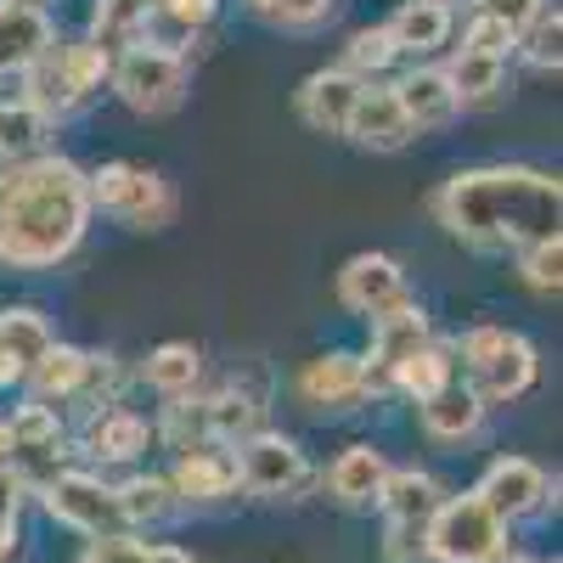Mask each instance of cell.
<instances>
[{
    "label": "cell",
    "instance_id": "9",
    "mask_svg": "<svg viewBox=\"0 0 563 563\" xmlns=\"http://www.w3.org/2000/svg\"><path fill=\"white\" fill-rule=\"evenodd\" d=\"M119 378V366H113V355H90V350H79V344H52L34 366H29V400H40V406H68V400H85V411L90 406H102V389Z\"/></svg>",
    "mask_w": 563,
    "mask_h": 563
},
{
    "label": "cell",
    "instance_id": "34",
    "mask_svg": "<svg viewBox=\"0 0 563 563\" xmlns=\"http://www.w3.org/2000/svg\"><path fill=\"white\" fill-rule=\"evenodd\" d=\"M536 74H558L563 68V12L558 7H541L536 12V23L519 34V45H512Z\"/></svg>",
    "mask_w": 563,
    "mask_h": 563
},
{
    "label": "cell",
    "instance_id": "7",
    "mask_svg": "<svg viewBox=\"0 0 563 563\" xmlns=\"http://www.w3.org/2000/svg\"><path fill=\"white\" fill-rule=\"evenodd\" d=\"M422 552L434 563H490L507 552V525L467 490V496H445L434 507L429 530H422Z\"/></svg>",
    "mask_w": 563,
    "mask_h": 563
},
{
    "label": "cell",
    "instance_id": "22",
    "mask_svg": "<svg viewBox=\"0 0 563 563\" xmlns=\"http://www.w3.org/2000/svg\"><path fill=\"white\" fill-rule=\"evenodd\" d=\"M169 485H175L180 501H203V507L225 501V496H238V456H231L225 445H214V440H203L192 451H180Z\"/></svg>",
    "mask_w": 563,
    "mask_h": 563
},
{
    "label": "cell",
    "instance_id": "33",
    "mask_svg": "<svg viewBox=\"0 0 563 563\" xmlns=\"http://www.w3.org/2000/svg\"><path fill=\"white\" fill-rule=\"evenodd\" d=\"M119 501H124V519H130V530H135V525H164L169 512L180 507L175 485H169V479H158V474H141V479L119 485Z\"/></svg>",
    "mask_w": 563,
    "mask_h": 563
},
{
    "label": "cell",
    "instance_id": "12",
    "mask_svg": "<svg viewBox=\"0 0 563 563\" xmlns=\"http://www.w3.org/2000/svg\"><path fill=\"white\" fill-rule=\"evenodd\" d=\"M7 440H12V451H7V474H12L23 490H40L52 474H63V445H68V434H63L57 406H40V400L12 406V417H7Z\"/></svg>",
    "mask_w": 563,
    "mask_h": 563
},
{
    "label": "cell",
    "instance_id": "28",
    "mask_svg": "<svg viewBox=\"0 0 563 563\" xmlns=\"http://www.w3.org/2000/svg\"><path fill=\"white\" fill-rule=\"evenodd\" d=\"M451 90L462 108H490L501 90H507V57H485V52H456L445 68Z\"/></svg>",
    "mask_w": 563,
    "mask_h": 563
},
{
    "label": "cell",
    "instance_id": "23",
    "mask_svg": "<svg viewBox=\"0 0 563 563\" xmlns=\"http://www.w3.org/2000/svg\"><path fill=\"white\" fill-rule=\"evenodd\" d=\"M52 344H57V333H52V321H45L40 310H29V305L0 310V389L23 384L29 366Z\"/></svg>",
    "mask_w": 563,
    "mask_h": 563
},
{
    "label": "cell",
    "instance_id": "11",
    "mask_svg": "<svg viewBox=\"0 0 563 563\" xmlns=\"http://www.w3.org/2000/svg\"><path fill=\"white\" fill-rule=\"evenodd\" d=\"M445 501L440 479L422 474V467H389V479L378 490V507L389 519V563H422V530H429L434 507Z\"/></svg>",
    "mask_w": 563,
    "mask_h": 563
},
{
    "label": "cell",
    "instance_id": "27",
    "mask_svg": "<svg viewBox=\"0 0 563 563\" xmlns=\"http://www.w3.org/2000/svg\"><path fill=\"white\" fill-rule=\"evenodd\" d=\"M384 29L395 34L400 57H429V52H440V45L451 40V29H456V12L434 7V0H406V7H400V12H395Z\"/></svg>",
    "mask_w": 563,
    "mask_h": 563
},
{
    "label": "cell",
    "instance_id": "39",
    "mask_svg": "<svg viewBox=\"0 0 563 563\" xmlns=\"http://www.w3.org/2000/svg\"><path fill=\"white\" fill-rule=\"evenodd\" d=\"M547 7V0H479L474 12H485V18H496L501 29H512V34H525L530 23H536V12Z\"/></svg>",
    "mask_w": 563,
    "mask_h": 563
},
{
    "label": "cell",
    "instance_id": "42",
    "mask_svg": "<svg viewBox=\"0 0 563 563\" xmlns=\"http://www.w3.org/2000/svg\"><path fill=\"white\" fill-rule=\"evenodd\" d=\"M18 512H23V485L0 467V541H7V547L18 536Z\"/></svg>",
    "mask_w": 563,
    "mask_h": 563
},
{
    "label": "cell",
    "instance_id": "25",
    "mask_svg": "<svg viewBox=\"0 0 563 563\" xmlns=\"http://www.w3.org/2000/svg\"><path fill=\"white\" fill-rule=\"evenodd\" d=\"M384 479H389V462L372 445H344L339 462L327 467V490H333V501H344V507H378Z\"/></svg>",
    "mask_w": 563,
    "mask_h": 563
},
{
    "label": "cell",
    "instance_id": "30",
    "mask_svg": "<svg viewBox=\"0 0 563 563\" xmlns=\"http://www.w3.org/2000/svg\"><path fill=\"white\" fill-rule=\"evenodd\" d=\"M445 384H456V355H451V344H440V339H429L422 350H411L406 366L395 372V395H411V400H429V395H440Z\"/></svg>",
    "mask_w": 563,
    "mask_h": 563
},
{
    "label": "cell",
    "instance_id": "38",
    "mask_svg": "<svg viewBox=\"0 0 563 563\" xmlns=\"http://www.w3.org/2000/svg\"><path fill=\"white\" fill-rule=\"evenodd\" d=\"M333 12H339V0H282L271 29H294V34H310V29H321L327 18H333Z\"/></svg>",
    "mask_w": 563,
    "mask_h": 563
},
{
    "label": "cell",
    "instance_id": "26",
    "mask_svg": "<svg viewBox=\"0 0 563 563\" xmlns=\"http://www.w3.org/2000/svg\"><path fill=\"white\" fill-rule=\"evenodd\" d=\"M52 135H57V119H45L34 102H23V97L0 102V169L52 153Z\"/></svg>",
    "mask_w": 563,
    "mask_h": 563
},
{
    "label": "cell",
    "instance_id": "24",
    "mask_svg": "<svg viewBox=\"0 0 563 563\" xmlns=\"http://www.w3.org/2000/svg\"><path fill=\"white\" fill-rule=\"evenodd\" d=\"M485 400L467 389L462 378L456 384H445L440 395H429V400H417V417H422V434H429L434 445H467L479 429H485Z\"/></svg>",
    "mask_w": 563,
    "mask_h": 563
},
{
    "label": "cell",
    "instance_id": "29",
    "mask_svg": "<svg viewBox=\"0 0 563 563\" xmlns=\"http://www.w3.org/2000/svg\"><path fill=\"white\" fill-rule=\"evenodd\" d=\"M141 378H147L164 400H186L203 378V355H198V344H158L147 355V366H141Z\"/></svg>",
    "mask_w": 563,
    "mask_h": 563
},
{
    "label": "cell",
    "instance_id": "16",
    "mask_svg": "<svg viewBox=\"0 0 563 563\" xmlns=\"http://www.w3.org/2000/svg\"><path fill=\"white\" fill-rule=\"evenodd\" d=\"M474 496L496 512L501 525H512V519H530V512H541V507H547L552 479L541 474V467H536L530 456H496V462L485 467V479L474 485Z\"/></svg>",
    "mask_w": 563,
    "mask_h": 563
},
{
    "label": "cell",
    "instance_id": "17",
    "mask_svg": "<svg viewBox=\"0 0 563 563\" xmlns=\"http://www.w3.org/2000/svg\"><path fill=\"white\" fill-rule=\"evenodd\" d=\"M344 141H355V147H366V153H400V147H411L417 130H411L406 113H400L395 85H384V79H366V85H361Z\"/></svg>",
    "mask_w": 563,
    "mask_h": 563
},
{
    "label": "cell",
    "instance_id": "1",
    "mask_svg": "<svg viewBox=\"0 0 563 563\" xmlns=\"http://www.w3.org/2000/svg\"><path fill=\"white\" fill-rule=\"evenodd\" d=\"M429 214L474 254H519L558 231L563 186L536 164H479L440 180L429 192Z\"/></svg>",
    "mask_w": 563,
    "mask_h": 563
},
{
    "label": "cell",
    "instance_id": "18",
    "mask_svg": "<svg viewBox=\"0 0 563 563\" xmlns=\"http://www.w3.org/2000/svg\"><path fill=\"white\" fill-rule=\"evenodd\" d=\"M153 440H158L153 422H147V417H135V411H130V406H119V400L90 406L85 429H79L85 456H97V462H135Z\"/></svg>",
    "mask_w": 563,
    "mask_h": 563
},
{
    "label": "cell",
    "instance_id": "5",
    "mask_svg": "<svg viewBox=\"0 0 563 563\" xmlns=\"http://www.w3.org/2000/svg\"><path fill=\"white\" fill-rule=\"evenodd\" d=\"M85 186H90V209H102V214L119 220L124 231H169L175 214H180L175 186H169L158 169L130 164V158H113V164L85 169Z\"/></svg>",
    "mask_w": 563,
    "mask_h": 563
},
{
    "label": "cell",
    "instance_id": "21",
    "mask_svg": "<svg viewBox=\"0 0 563 563\" xmlns=\"http://www.w3.org/2000/svg\"><path fill=\"white\" fill-rule=\"evenodd\" d=\"M57 40V23L34 0H0V79H18L45 45Z\"/></svg>",
    "mask_w": 563,
    "mask_h": 563
},
{
    "label": "cell",
    "instance_id": "4",
    "mask_svg": "<svg viewBox=\"0 0 563 563\" xmlns=\"http://www.w3.org/2000/svg\"><path fill=\"white\" fill-rule=\"evenodd\" d=\"M456 366H462V384L474 389L485 406H507V400H519L530 395L536 384V344L525 333H512V327H496V321H479V327H467V333L451 344Z\"/></svg>",
    "mask_w": 563,
    "mask_h": 563
},
{
    "label": "cell",
    "instance_id": "3",
    "mask_svg": "<svg viewBox=\"0 0 563 563\" xmlns=\"http://www.w3.org/2000/svg\"><path fill=\"white\" fill-rule=\"evenodd\" d=\"M108 68H113V52H102L97 40H52L18 74L23 102H34L45 119H74L108 90Z\"/></svg>",
    "mask_w": 563,
    "mask_h": 563
},
{
    "label": "cell",
    "instance_id": "15",
    "mask_svg": "<svg viewBox=\"0 0 563 563\" xmlns=\"http://www.w3.org/2000/svg\"><path fill=\"white\" fill-rule=\"evenodd\" d=\"M294 395L305 400V411L316 417H350L366 406V378H361V355L350 350H327L310 355L294 378Z\"/></svg>",
    "mask_w": 563,
    "mask_h": 563
},
{
    "label": "cell",
    "instance_id": "43",
    "mask_svg": "<svg viewBox=\"0 0 563 563\" xmlns=\"http://www.w3.org/2000/svg\"><path fill=\"white\" fill-rule=\"evenodd\" d=\"M276 7H282V0H243V12L260 18V23H276Z\"/></svg>",
    "mask_w": 563,
    "mask_h": 563
},
{
    "label": "cell",
    "instance_id": "36",
    "mask_svg": "<svg viewBox=\"0 0 563 563\" xmlns=\"http://www.w3.org/2000/svg\"><path fill=\"white\" fill-rule=\"evenodd\" d=\"M147 12V0H97V12H90V40L102 45V52H124L135 40V23Z\"/></svg>",
    "mask_w": 563,
    "mask_h": 563
},
{
    "label": "cell",
    "instance_id": "10",
    "mask_svg": "<svg viewBox=\"0 0 563 563\" xmlns=\"http://www.w3.org/2000/svg\"><path fill=\"white\" fill-rule=\"evenodd\" d=\"M238 490L260 496V501H299L310 490V456L288 440V434H249L238 440Z\"/></svg>",
    "mask_w": 563,
    "mask_h": 563
},
{
    "label": "cell",
    "instance_id": "35",
    "mask_svg": "<svg viewBox=\"0 0 563 563\" xmlns=\"http://www.w3.org/2000/svg\"><path fill=\"white\" fill-rule=\"evenodd\" d=\"M519 282L536 294V299H558L563 294V238L552 231V238L519 249Z\"/></svg>",
    "mask_w": 563,
    "mask_h": 563
},
{
    "label": "cell",
    "instance_id": "46",
    "mask_svg": "<svg viewBox=\"0 0 563 563\" xmlns=\"http://www.w3.org/2000/svg\"><path fill=\"white\" fill-rule=\"evenodd\" d=\"M7 451H12V440H7V417H0V467H7Z\"/></svg>",
    "mask_w": 563,
    "mask_h": 563
},
{
    "label": "cell",
    "instance_id": "37",
    "mask_svg": "<svg viewBox=\"0 0 563 563\" xmlns=\"http://www.w3.org/2000/svg\"><path fill=\"white\" fill-rule=\"evenodd\" d=\"M512 45H519V34L501 29L496 18L485 12H467V29H462V52H485V57H512Z\"/></svg>",
    "mask_w": 563,
    "mask_h": 563
},
{
    "label": "cell",
    "instance_id": "47",
    "mask_svg": "<svg viewBox=\"0 0 563 563\" xmlns=\"http://www.w3.org/2000/svg\"><path fill=\"white\" fill-rule=\"evenodd\" d=\"M490 563H536V558H519V552H501V558H490Z\"/></svg>",
    "mask_w": 563,
    "mask_h": 563
},
{
    "label": "cell",
    "instance_id": "14",
    "mask_svg": "<svg viewBox=\"0 0 563 563\" xmlns=\"http://www.w3.org/2000/svg\"><path fill=\"white\" fill-rule=\"evenodd\" d=\"M434 333H429V316H422V305H400L395 316L384 321H372V344L361 355V378H366V400H378V395H395V372L406 366L411 350H422Z\"/></svg>",
    "mask_w": 563,
    "mask_h": 563
},
{
    "label": "cell",
    "instance_id": "45",
    "mask_svg": "<svg viewBox=\"0 0 563 563\" xmlns=\"http://www.w3.org/2000/svg\"><path fill=\"white\" fill-rule=\"evenodd\" d=\"M434 7H445V12H474L479 0H434Z\"/></svg>",
    "mask_w": 563,
    "mask_h": 563
},
{
    "label": "cell",
    "instance_id": "13",
    "mask_svg": "<svg viewBox=\"0 0 563 563\" xmlns=\"http://www.w3.org/2000/svg\"><path fill=\"white\" fill-rule=\"evenodd\" d=\"M339 305L350 316H366V321H384L395 316L400 305H411V282H406V265L395 254H355L344 260L339 271Z\"/></svg>",
    "mask_w": 563,
    "mask_h": 563
},
{
    "label": "cell",
    "instance_id": "44",
    "mask_svg": "<svg viewBox=\"0 0 563 563\" xmlns=\"http://www.w3.org/2000/svg\"><path fill=\"white\" fill-rule=\"evenodd\" d=\"M147 558L153 563H198L192 552H180V547H147Z\"/></svg>",
    "mask_w": 563,
    "mask_h": 563
},
{
    "label": "cell",
    "instance_id": "2",
    "mask_svg": "<svg viewBox=\"0 0 563 563\" xmlns=\"http://www.w3.org/2000/svg\"><path fill=\"white\" fill-rule=\"evenodd\" d=\"M85 169L63 153L0 169V265L7 271H57L90 231Z\"/></svg>",
    "mask_w": 563,
    "mask_h": 563
},
{
    "label": "cell",
    "instance_id": "20",
    "mask_svg": "<svg viewBox=\"0 0 563 563\" xmlns=\"http://www.w3.org/2000/svg\"><path fill=\"white\" fill-rule=\"evenodd\" d=\"M395 97H400V113H406V124L417 135H440V130H451L462 119V102H456L445 68H429V63L400 74L395 79Z\"/></svg>",
    "mask_w": 563,
    "mask_h": 563
},
{
    "label": "cell",
    "instance_id": "8",
    "mask_svg": "<svg viewBox=\"0 0 563 563\" xmlns=\"http://www.w3.org/2000/svg\"><path fill=\"white\" fill-rule=\"evenodd\" d=\"M40 501L57 525L90 536V541H113V536H130V519H124V501H119V485L85 474V467H63L40 485Z\"/></svg>",
    "mask_w": 563,
    "mask_h": 563
},
{
    "label": "cell",
    "instance_id": "48",
    "mask_svg": "<svg viewBox=\"0 0 563 563\" xmlns=\"http://www.w3.org/2000/svg\"><path fill=\"white\" fill-rule=\"evenodd\" d=\"M34 7H40V0H34Z\"/></svg>",
    "mask_w": 563,
    "mask_h": 563
},
{
    "label": "cell",
    "instance_id": "49",
    "mask_svg": "<svg viewBox=\"0 0 563 563\" xmlns=\"http://www.w3.org/2000/svg\"><path fill=\"white\" fill-rule=\"evenodd\" d=\"M552 563H558V558H552Z\"/></svg>",
    "mask_w": 563,
    "mask_h": 563
},
{
    "label": "cell",
    "instance_id": "19",
    "mask_svg": "<svg viewBox=\"0 0 563 563\" xmlns=\"http://www.w3.org/2000/svg\"><path fill=\"white\" fill-rule=\"evenodd\" d=\"M361 85H366V79H355V74H344V68H316V74L294 90V113H299L316 135H339V141H344Z\"/></svg>",
    "mask_w": 563,
    "mask_h": 563
},
{
    "label": "cell",
    "instance_id": "32",
    "mask_svg": "<svg viewBox=\"0 0 563 563\" xmlns=\"http://www.w3.org/2000/svg\"><path fill=\"white\" fill-rule=\"evenodd\" d=\"M400 63V45H395V34L384 29V23H372V29H355L350 40H344V74H355V79H384L389 68Z\"/></svg>",
    "mask_w": 563,
    "mask_h": 563
},
{
    "label": "cell",
    "instance_id": "6",
    "mask_svg": "<svg viewBox=\"0 0 563 563\" xmlns=\"http://www.w3.org/2000/svg\"><path fill=\"white\" fill-rule=\"evenodd\" d=\"M108 90L135 119H164V113H175L186 102V90H192V68H186V57H175V52L124 45V52H113Z\"/></svg>",
    "mask_w": 563,
    "mask_h": 563
},
{
    "label": "cell",
    "instance_id": "41",
    "mask_svg": "<svg viewBox=\"0 0 563 563\" xmlns=\"http://www.w3.org/2000/svg\"><path fill=\"white\" fill-rule=\"evenodd\" d=\"M79 563H153V558H147V541L113 536V541H90V552Z\"/></svg>",
    "mask_w": 563,
    "mask_h": 563
},
{
    "label": "cell",
    "instance_id": "40",
    "mask_svg": "<svg viewBox=\"0 0 563 563\" xmlns=\"http://www.w3.org/2000/svg\"><path fill=\"white\" fill-rule=\"evenodd\" d=\"M147 7L164 12V18H175V23H186L192 34H203L214 23V12H220V0H147Z\"/></svg>",
    "mask_w": 563,
    "mask_h": 563
},
{
    "label": "cell",
    "instance_id": "31",
    "mask_svg": "<svg viewBox=\"0 0 563 563\" xmlns=\"http://www.w3.org/2000/svg\"><path fill=\"white\" fill-rule=\"evenodd\" d=\"M260 400L243 395V389H220L214 400H203V417H209V440L214 445H238L249 434H260Z\"/></svg>",
    "mask_w": 563,
    "mask_h": 563
}]
</instances>
